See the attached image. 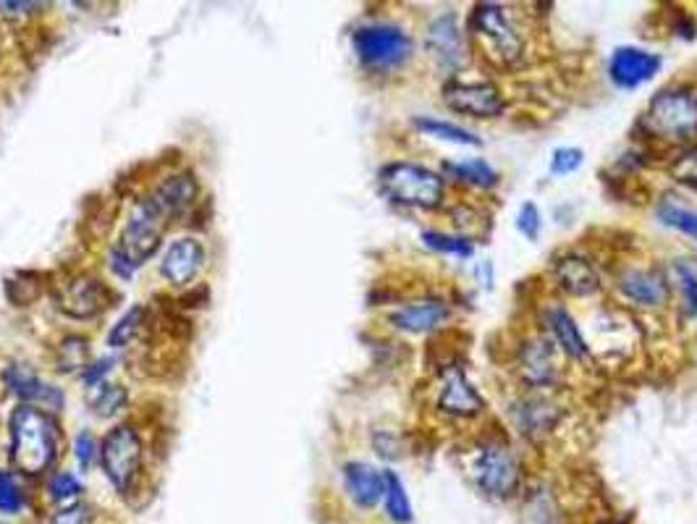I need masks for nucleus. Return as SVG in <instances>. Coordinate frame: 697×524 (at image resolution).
I'll use <instances>...</instances> for the list:
<instances>
[{"instance_id": "obj_13", "label": "nucleus", "mask_w": 697, "mask_h": 524, "mask_svg": "<svg viewBox=\"0 0 697 524\" xmlns=\"http://www.w3.org/2000/svg\"><path fill=\"white\" fill-rule=\"evenodd\" d=\"M616 286L624 299L632 301L635 307H645V310L663 307L671 297L666 275L658 271H648V267H629V271L618 275Z\"/></svg>"}, {"instance_id": "obj_12", "label": "nucleus", "mask_w": 697, "mask_h": 524, "mask_svg": "<svg viewBox=\"0 0 697 524\" xmlns=\"http://www.w3.org/2000/svg\"><path fill=\"white\" fill-rule=\"evenodd\" d=\"M448 318H452V307H448V301H443L438 297H428V299L409 301V305H401L399 310L388 314V323L394 325L396 331L420 336V333L438 331L441 325L448 323Z\"/></svg>"}, {"instance_id": "obj_6", "label": "nucleus", "mask_w": 697, "mask_h": 524, "mask_svg": "<svg viewBox=\"0 0 697 524\" xmlns=\"http://www.w3.org/2000/svg\"><path fill=\"white\" fill-rule=\"evenodd\" d=\"M357 58L370 71L401 69L412 58V37L396 24H364L351 37Z\"/></svg>"}, {"instance_id": "obj_23", "label": "nucleus", "mask_w": 697, "mask_h": 524, "mask_svg": "<svg viewBox=\"0 0 697 524\" xmlns=\"http://www.w3.org/2000/svg\"><path fill=\"white\" fill-rule=\"evenodd\" d=\"M383 507H386L390 522L409 524L414 520V509L407 496V488H404L401 477L390 469H383Z\"/></svg>"}, {"instance_id": "obj_2", "label": "nucleus", "mask_w": 697, "mask_h": 524, "mask_svg": "<svg viewBox=\"0 0 697 524\" xmlns=\"http://www.w3.org/2000/svg\"><path fill=\"white\" fill-rule=\"evenodd\" d=\"M642 129L671 144L697 140V87L674 84L658 92L642 114Z\"/></svg>"}, {"instance_id": "obj_19", "label": "nucleus", "mask_w": 697, "mask_h": 524, "mask_svg": "<svg viewBox=\"0 0 697 524\" xmlns=\"http://www.w3.org/2000/svg\"><path fill=\"white\" fill-rule=\"evenodd\" d=\"M344 485L360 509H373L383 501V472L368 462L344 464Z\"/></svg>"}, {"instance_id": "obj_34", "label": "nucleus", "mask_w": 697, "mask_h": 524, "mask_svg": "<svg viewBox=\"0 0 697 524\" xmlns=\"http://www.w3.org/2000/svg\"><path fill=\"white\" fill-rule=\"evenodd\" d=\"M517 231L525 236V239L536 241L540 231H543V215H540V210L536 202H525L522 207H519L517 213Z\"/></svg>"}, {"instance_id": "obj_29", "label": "nucleus", "mask_w": 697, "mask_h": 524, "mask_svg": "<svg viewBox=\"0 0 697 524\" xmlns=\"http://www.w3.org/2000/svg\"><path fill=\"white\" fill-rule=\"evenodd\" d=\"M658 218H661L663 226L669 228H676V231L693 236V239H697V213L695 210H687V207H680V205H671V202H663L661 207H658Z\"/></svg>"}, {"instance_id": "obj_33", "label": "nucleus", "mask_w": 697, "mask_h": 524, "mask_svg": "<svg viewBox=\"0 0 697 524\" xmlns=\"http://www.w3.org/2000/svg\"><path fill=\"white\" fill-rule=\"evenodd\" d=\"M585 163V153L579 147H558L551 155V174L553 176H569Z\"/></svg>"}, {"instance_id": "obj_11", "label": "nucleus", "mask_w": 697, "mask_h": 524, "mask_svg": "<svg viewBox=\"0 0 697 524\" xmlns=\"http://www.w3.org/2000/svg\"><path fill=\"white\" fill-rule=\"evenodd\" d=\"M428 50L438 61L441 69L456 71L467 61L465 32H461L456 13H441L428 29Z\"/></svg>"}, {"instance_id": "obj_10", "label": "nucleus", "mask_w": 697, "mask_h": 524, "mask_svg": "<svg viewBox=\"0 0 697 524\" xmlns=\"http://www.w3.org/2000/svg\"><path fill=\"white\" fill-rule=\"evenodd\" d=\"M663 58L635 45H622L611 52L609 76L618 90H637L648 84L661 71Z\"/></svg>"}, {"instance_id": "obj_25", "label": "nucleus", "mask_w": 697, "mask_h": 524, "mask_svg": "<svg viewBox=\"0 0 697 524\" xmlns=\"http://www.w3.org/2000/svg\"><path fill=\"white\" fill-rule=\"evenodd\" d=\"M422 245L433 252L441 254H454V258H472L474 254V241L470 236H454L443 231H422Z\"/></svg>"}, {"instance_id": "obj_15", "label": "nucleus", "mask_w": 697, "mask_h": 524, "mask_svg": "<svg viewBox=\"0 0 697 524\" xmlns=\"http://www.w3.org/2000/svg\"><path fill=\"white\" fill-rule=\"evenodd\" d=\"M553 278H556L562 291L575 299L592 297V294L601 291V275L579 254H562L553 262Z\"/></svg>"}, {"instance_id": "obj_32", "label": "nucleus", "mask_w": 697, "mask_h": 524, "mask_svg": "<svg viewBox=\"0 0 697 524\" xmlns=\"http://www.w3.org/2000/svg\"><path fill=\"white\" fill-rule=\"evenodd\" d=\"M45 524H95V511L84 501L71 503V507L56 509Z\"/></svg>"}, {"instance_id": "obj_27", "label": "nucleus", "mask_w": 697, "mask_h": 524, "mask_svg": "<svg viewBox=\"0 0 697 524\" xmlns=\"http://www.w3.org/2000/svg\"><path fill=\"white\" fill-rule=\"evenodd\" d=\"M48 498L56 503L58 509L71 507V503H80V498L84 493V485L76 475L71 472H56L48 480Z\"/></svg>"}, {"instance_id": "obj_3", "label": "nucleus", "mask_w": 697, "mask_h": 524, "mask_svg": "<svg viewBox=\"0 0 697 524\" xmlns=\"http://www.w3.org/2000/svg\"><path fill=\"white\" fill-rule=\"evenodd\" d=\"M377 183H381L383 196H388L394 205L401 207L435 210L446 200V181H443V176L425 166H417V163H388L377 174Z\"/></svg>"}, {"instance_id": "obj_38", "label": "nucleus", "mask_w": 697, "mask_h": 524, "mask_svg": "<svg viewBox=\"0 0 697 524\" xmlns=\"http://www.w3.org/2000/svg\"><path fill=\"white\" fill-rule=\"evenodd\" d=\"M110 365H113V359H103V362H95V365L84 367L82 380L87 385H103V380H106V376L110 372Z\"/></svg>"}, {"instance_id": "obj_21", "label": "nucleus", "mask_w": 697, "mask_h": 524, "mask_svg": "<svg viewBox=\"0 0 697 524\" xmlns=\"http://www.w3.org/2000/svg\"><path fill=\"white\" fill-rule=\"evenodd\" d=\"M519 370H522L525 380L536 389H549L556 380V362H553V352L549 341H530L525 344L522 354H519Z\"/></svg>"}, {"instance_id": "obj_5", "label": "nucleus", "mask_w": 697, "mask_h": 524, "mask_svg": "<svg viewBox=\"0 0 697 524\" xmlns=\"http://www.w3.org/2000/svg\"><path fill=\"white\" fill-rule=\"evenodd\" d=\"M467 475L480 493L493 498V501H504V498L517 493L519 462L512 445L485 441L474 445L470 458H467Z\"/></svg>"}, {"instance_id": "obj_20", "label": "nucleus", "mask_w": 697, "mask_h": 524, "mask_svg": "<svg viewBox=\"0 0 697 524\" xmlns=\"http://www.w3.org/2000/svg\"><path fill=\"white\" fill-rule=\"evenodd\" d=\"M5 383L9 389L22 398L24 404L29 406H40V409H58L63 404V393L56 391L53 385L43 383L35 372H29L24 365H14L9 372H5Z\"/></svg>"}, {"instance_id": "obj_39", "label": "nucleus", "mask_w": 697, "mask_h": 524, "mask_svg": "<svg viewBox=\"0 0 697 524\" xmlns=\"http://www.w3.org/2000/svg\"><path fill=\"white\" fill-rule=\"evenodd\" d=\"M0 524H5V522H0Z\"/></svg>"}, {"instance_id": "obj_28", "label": "nucleus", "mask_w": 697, "mask_h": 524, "mask_svg": "<svg viewBox=\"0 0 697 524\" xmlns=\"http://www.w3.org/2000/svg\"><path fill=\"white\" fill-rule=\"evenodd\" d=\"M142 325H145V307L134 305L132 310L123 312V318L113 325V331L108 333V346L121 349V346L132 344V338L142 331Z\"/></svg>"}, {"instance_id": "obj_31", "label": "nucleus", "mask_w": 697, "mask_h": 524, "mask_svg": "<svg viewBox=\"0 0 697 524\" xmlns=\"http://www.w3.org/2000/svg\"><path fill=\"white\" fill-rule=\"evenodd\" d=\"M24 507H27V498H24V490L19 488L14 475L0 469V514L16 516Z\"/></svg>"}, {"instance_id": "obj_16", "label": "nucleus", "mask_w": 697, "mask_h": 524, "mask_svg": "<svg viewBox=\"0 0 697 524\" xmlns=\"http://www.w3.org/2000/svg\"><path fill=\"white\" fill-rule=\"evenodd\" d=\"M438 406L448 417H474L485 409L483 396L467 380L459 367H454L443 380V389L438 393Z\"/></svg>"}, {"instance_id": "obj_22", "label": "nucleus", "mask_w": 697, "mask_h": 524, "mask_svg": "<svg viewBox=\"0 0 697 524\" xmlns=\"http://www.w3.org/2000/svg\"><path fill=\"white\" fill-rule=\"evenodd\" d=\"M443 174L448 179L465 183L472 189H493L498 183V174L485 157H465V160L443 163Z\"/></svg>"}, {"instance_id": "obj_36", "label": "nucleus", "mask_w": 697, "mask_h": 524, "mask_svg": "<svg viewBox=\"0 0 697 524\" xmlns=\"http://www.w3.org/2000/svg\"><path fill=\"white\" fill-rule=\"evenodd\" d=\"M671 174H674L676 181L697 187V147L687 150V153L676 157L674 166H671Z\"/></svg>"}, {"instance_id": "obj_9", "label": "nucleus", "mask_w": 697, "mask_h": 524, "mask_svg": "<svg viewBox=\"0 0 697 524\" xmlns=\"http://www.w3.org/2000/svg\"><path fill=\"white\" fill-rule=\"evenodd\" d=\"M443 103L461 116L498 118L504 114V97L491 82H461L448 79L443 84Z\"/></svg>"}, {"instance_id": "obj_1", "label": "nucleus", "mask_w": 697, "mask_h": 524, "mask_svg": "<svg viewBox=\"0 0 697 524\" xmlns=\"http://www.w3.org/2000/svg\"><path fill=\"white\" fill-rule=\"evenodd\" d=\"M9 430V456L16 472H22L27 477H37L53 467V462L58 458L61 430H58L56 417L48 409L22 404L11 415Z\"/></svg>"}, {"instance_id": "obj_37", "label": "nucleus", "mask_w": 697, "mask_h": 524, "mask_svg": "<svg viewBox=\"0 0 697 524\" xmlns=\"http://www.w3.org/2000/svg\"><path fill=\"white\" fill-rule=\"evenodd\" d=\"M76 462H80L82 472L93 469L95 462H100V445L95 443V438L89 436V432H82L80 438H76Z\"/></svg>"}, {"instance_id": "obj_18", "label": "nucleus", "mask_w": 697, "mask_h": 524, "mask_svg": "<svg viewBox=\"0 0 697 524\" xmlns=\"http://www.w3.org/2000/svg\"><path fill=\"white\" fill-rule=\"evenodd\" d=\"M106 297L108 288L93 278V275H84V278H76L74 284L67 286V291L58 297V307L63 312L74 314V318H93V314L103 312L108 307Z\"/></svg>"}, {"instance_id": "obj_14", "label": "nucleus", "mask_w": 697, "mask_h": 524, "mask_svg": "<svg viewBox=\"0 0 697 524\" xmlns=\"http://www.w3.org/2000/svg\"><path fill=\"white\" fill-rule=\"evenodd\" d=\"M205 265V247L200 245L194 236H184V239H176L171 247L166 249L160 262L163 278L171 281L173 286H189L197 273Z\"/></svg>"}, {"instance_id": "obj_24", "label": "nucleus", "mask_w": 697, "mask_h": 524, "mask_svg": "<svg viewBox=\"0 0 697 524\" xmlns=\"http://www.w3.org/2000/svg\"><path fill=\"white\" fill-rule=\"evenodd\" d=\"M414 127L422 131V134L433 136V140L441 142H452V144H470V147H480V136H474L470 129L459 127V123L443 121V118H430V116H417Z\"/></svg>"}, {"instance_id": "obj_8", "label": "nucleus", "mask_w": 697, "mask_h": 524, "mask_svg": "<svg viewBox=\"0 0 697 524\" xmlns=\"http://www.w3.org/2000/svg\"><path fill=\"white\" fill-rule=\"evenodd\" d=\"M100 464L106 477L119 490L129 496L134 490L142 472V438L132 425H116L100 445Z\"/></svg>"}, {"instance_id": "obj_26", "label": "nucleus", "mask_w": 697, "mask_h": 524, "mask_svg": "<svg viewBox=\"0 0 697 524\" xmlns=\"http://www.w3.org/2000/svg\"><path fill=\"white\" fill-rule=\"evenodd\" d=\"M671 275H674V284L680 288L682 310L687 318H697V271L689 262H674L671 265Z\"/></svg>"}, {"instance_id": "obj_4", "label": "nucleus", "mask_w": 697, "mask_h": 524, "mask_svg": "<svg viewBox=\"0 0 697 524\" xmlns=\"http://www.w3.org/2000/svg\"><path fill=\"white\" fill-rule=\"evenodd\" d=\"M470 35L498 66H514L525 56V37L498 3H478L470 13Z\"/></svg>"}, {"instance_id": "obj_35", "label": "nucleus", "mask_w": 697, "mask_h": 524, "mask_svg": "<svg viewBox=\"0 0 697 524\" xmlns=\"http://www.w3.org/2000/svg\"><path fill=\"white\" fill-rule=\"evenodd\" d=\"M87 362V341L84 338H67L61 346V365L63 370H74V367H82Z\"/></svg>"}, {"instance_id": "obj_17", "label": "nucleus", "mask_w": 697, "mask_h": 524, "mask_svg": "<svg viewBox=\"0 0 697 524\" xmlns=\"http://www.w3.org/2000/svg\"><path fill=\"white\" fill-rule=\"evenodd\" d=\"M545 327H549L553 344L562 349L566 357L572 359H588L590 357V346L585 341L582 331H579L577 320L572 318V312L562 305H551L543 314Z\"/></svg>"}, {"instance_id": "obj_30", "label": "nucleus", "mask_w": 697, "mask_h": 524, "mask_svg": "<svg viewBox=\"0 0 697 524\" xmlns=\"http://www.w3.org/2000/svg\"><path fill=\"white\" fill-rule=\"evenodd\" d=\"M127 391L121 389V385H97V393L93 398V409L97 417H116L119 412L127 406Z\"/></svg>"}, {"instance_id": "obj_7", "label": "nucleus", "mask_w": 697, "mask_h": 524, "mask_svg": "<svg viewBox=\"0 0 697 524\" xmlns=\"http://www.w3.org/2000/svg\"><path fill=\"white\" fill-rule=\"evenodd\" d=\"M171 218L173 215H168L153 196H145L142 202H136L132 215H129L121 234V245L116 247V252H119L129 265L140 267L142 262L153 258L160 249V239L163 234H166L168 221Z\"/></svg>"}]
</instances>
